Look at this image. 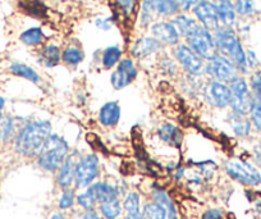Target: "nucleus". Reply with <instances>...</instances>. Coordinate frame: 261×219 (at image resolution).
<instances>
[{"mask_svg": "<svg viewBox=\"0 0 261 219\" xmlns=\"http://www.w3.org/2000/svg\"><path fill=\"white\" fill-rule=\"evenodd\" d=\"M214 39L218 53L232 60L236 67L238 68L240 73L243 75V73H247L250 70L247 67L246 52L233 27L222 26L214 32Z\"/></svg>", "mask_w": 261, "mask_h": 219, "instance_id": "obj_2", "label": "nucleus"}, {"mask_svg": "<svg viewBox=\"0 0 261 219\" xmlns=\"http://www.w3.org/2000/svg\"><path fill=\"white\" fill-rule=\"evenodd\" d=\"M154 198H155V200H156V203L160 204V205H162L163 208L167 210V214H168V216H169V219H178L177 210H175V206L173 205L172 199H170L169 196L164 192V191H162V190L155 191Z\"/></svg>", "mask_w": 261, "mask_h": 219, "instance_id": "obj_28", "label": "nucleus"}, {"mask_svg": "<svg viewBox=\"0 0 261 219\" xmlns=\"http://www.w3.org/2000/svg\"><path fill=\"white\" fill-rule=\"evenodd\" d=\"M120 105L117 102H108L100 108L99 122L104 127H115L120 120Z\"/></svg>", "mask_w": 261, "mask_h": 219, "instance_id": "obj_15", "label": "nucleus"}, {"mask_svg": "<svg viewBox=\"0 0 261 219\" xmlns=\"http://www.w3.org/2000/svg\"><path fill=\"white\" fill-rule=\"evenodd\" d=\"M246 59H247L248 69H256V67H257L258 64V60L257 58H256V54L252 52V50H248V52L246 53Z\"/></svg>", "mask_w": 261, "mask_h": 219, "instance_id": "obj_43", "label": "nucleus"}, {"mask_svg": "<svg viewBox=\"0 0 261 219\" xmlns=\"http://www.w3.org/2000/svg\"><path fill=\"white\" fill-rule=\"evenodd\" d=\"M62 60V52L55 44H47L40 52L39 62L47 68H53L59 64Z\"/></svg>", "mask_w": 261, "mask_h": 219, "instance_id": "obj_22", "label": "nucleus"}, {"mask_svg": "<svg viewBox=\"0 0 261 219\" xmlns=\"http://www.w3.org/2000/svg\"><path fill=\"white\" fill-rule=\"evenodd\" d=\"M158 136L160 140L164 141L165 143L174 148H180L183 141V132L178 126L173 125V123H164L158 130Z\"/></svg>", "mask_w": 261, "mask_h": 219, "instance_id": "obj_17", "label": "nucleus"}, {"mask_svg": "<svg viewBox=\"0 0 261 219\" xmlns=\"http://www.w3.org/2000/svg\"><path fill=\"white\" fill-rule=\"evenodd\" d=\"M162 42L158 39H155L154 36L141 37V39H139L135 42L130 53H132V57L136 58V59L144 60L159 53L162 50Z\"/></svg>", "mask_w": 261, "mask_h": 219, "instance_id": "obj_14", "label": "nucleus"}, {"mask_svg": "<svg viewBox=\"0 0 261 219\" xmlns=\"http://www.w3.org/2000/svg\"><path fill=\"white\" fill-rule=\"evenodd\" d=\"M228 175L245 186H257L261 183V175L252 164L245 160H229L225 164Z\"/></svg>", "mask_w": 261, "mask_h": 219, "instance_id": "obj_9", "label": "nucleus"}, {"mask_svg": "<svg viewBox=\"0 0 261 219\" xmlns=\"http://www.w3.org/2000/svg\"><path fill=\"white\" fill-rule=\"evenodd\" d=\"M255 159L256 163L261 167V143L255 148Z\"/></svg>", "mask_w": 261, "mask_h": 219, "instance_id": "obj_45", "label": "nucleus"}, {"mask_svg": "<svg viewBox=\"0 0 261 219\" xmlns=\"http://www.w3.org/2000/svg\"><path fill=\"white\" fill-rule=\"evenodd\" d=\"M201 219H223V214L219 209H210L202 214Z\"/></svg>", "mask_w": 261, "mask_h": 219, "instance_id": "obj_44", "label": "nucleus"}, {"mask_svg": "<svg viewBox=\"0 0 261 219\" xmlns=\"http://www.w3.org/2000/svg\"><path fill=\"white\" fill-rule=\"evenodd\" d=\"M99 175V159L96 155L89 154L79 160L76 165L74 182L77 187H87Z\"/></svg>", "mask_w": 261, "mask_h": 219, "instance_id": "obj_11", "label": "nucleus"}, {"mask_svg": "<svg viewBox=\"0 0 261 219\" xmlns=\"http://www.w3.org/2000/svg\"><path fill=\"white\" fill-rule=\"evenodd\" d=\"M228 123L238 137H247L250 135L252 122L246 114H240L232 110V113L228 115Z\"/></svg>", "mask_w": 261, "mask_h": 219, "instance_id": "obj_19", "label": "nucleus"}, {"mask_svg": "<svg viewBox=\"0 0 261 219\" xmlns=\"http://www.w3.org/2000/svg\"><path fill=\"white\" fill-rule=\"evenodd\" d=\"M193 13L197 21L209 31L215 32L222 27L219 16H218L217 6L209 0H199L193 7Z\"/></svg>", "mask_w": 261, "mask_h": 219, "instance_id": "obj_12", "label": "nucleus"}, {"mask_svg": "<svg viewBox=\"0 0 261 219\" xmlns=\"http://www.w3.org/2000/svg\"><path fill=\"white\" fill-rule=\"evenodd\" d=\"M144 219H167V210L158 203H149L144 206Z\"/></svg>", "mask_w": 261, "mask_h": 219, "instance_id": "obj_30", "label": "nucleus"}, {"mask_svg": "<svg viewBox=\"0 0 261 219\" xmlns=\"http://www.w3.org/2000/svg\"><path fill=\"white\" fill-rule=\"evenodd\" d=\"M68 142L62 136L51 133L42 146L41 152L39 153L37 163L42 169L47 172H54L62 167L64 160L68 157Z\"/></svg>", "mask_w": 261, "mask_h": 219, "instance_id": "obj_3", "label": "nucleus"}, {"mask_svg": "<svg viewBox=\"0 0 261 219\" xmlns=\"http://www.w3.org/2000/svg\"><path fill=\"white\" fill-rule=\"evenodd\" d=\"M172 23L174 25L175 30L178 31L179 36L185 37V39H188L200 27V25L195 19L186 16V14H178V16H175L173 18Z\"/></svg>", "mask_w": 261, "mask_h": 219, "instance_id": "obj_21", "label": "nucleus"}, {"mask_svg": "<svg viewBox=\"0 0 261 219\" xmlns=\"http://www.w3.org/2000/svg\"><path fill=\"white\" fill-rule=\"evenodd\" d=\"M95 25H96L97 29L102 30V31H109L113 27V21L112 18H97L95 21Z\"/></svg>", "mask_w": 261, "mask_h": 219, "instance_id": "obj_42", "label": "nucleus"}, {"mask_svg": "<svg viewBox=\"0 0 261 219\" xmlns=\"http://www.w3.org/2000/svg\"><path fill=\"white\" fill-rule=\"evenodd\" d=\"M139 69L136 67L134 58H123L115 67L114 72L110 76V82L115 90H122L129 86L136 80Z\"/></svg>", "mask_w": 261, "mask_h": 219, "instance_id": "obj_10", "label": "nucleus"}, {"mask_svg": "<svg viewBox=\"0 0 261 219\" xmlns=\"http://www.w3.org/2000/svg\"><path fill=\"white\" fill-rule=\"evenodd\" d=\"M115 4L124 16H130L136 7V0H115Z\"/></svg>", "mask_w": 261, "mask_h": 219, "instance_id": "obj_37", "label": "nucleus"}, {"mask_svg": "<svg viewBox=\"0 0 261 219\" xmlns=\"http://www.w3.org/2000/svg\"><path fill=\"white\" fill-rule=\"evenodd\" d=\"M115 219H117V218H115Z\"/></svg>", "mask_w": 261, "mask_h": 219, "instance_id": "obj_48", "label": "nucleus"}, {"mask_svg": "<svg viewBox=\"0 0 261 219\" xmlns=\"http://www.w3.org/2000/svg\"><path fill=\"white\" fill-rule=\"evenodd\" d=\"M85 219H100V218H99V214H97L94 209H91V210H87V213L85 214Z\"/></svg>", "mask_w": 261, "mask_h": 219, "instance_id": "obj_46", "label": "nucleus"}, {"mask_svg": "<svg viewBox=\"0 0 261 219\" xmlns=\"http://www.w3.org/2000/svg\"><path fill=\"white\" fill-rule=\"evenodd\" d=\"M217 11L220 23L224 27H233L236 23V9L230 0H217Z\"/></svg>", "mask_w": 261, "mask_h": 219, "instance_id": "obj_20", "label": "nucleus"}, {"mask_svg": "<svg viewBox=\"0 0 261 219\" xmlns=\"http://www.w3.org/2000/svg\"><path fill=\"white\" fill-rule=\"evenodd\" d=\"M74 203V193L73 191L69 190V188H65V191L63 192L62 198L59 200V208L60 209H68L73 205Z\"/></svg>", "mask_w": 261, "mask_h": 219, "instance_id": "obj_38", "label": "nucleus"}, {"mask_svg": "<svg viewBox=\"0 0 261 219\" xmlns=\"http://www.w3.org/2000/svg\"><path fill=\"white\" fill-rule=\"evenodd\" d=\"M160 64H162L164 72L167 73V75H169V76L177 73V64H175L174 60L170 59V58H164V59H162V63H160Z\"/></svg>", "mask_w": 261, "mask_h": 219, "instance_id": "obj_40", "label": "nucleus"}, {"mask_svg": "<svg viewBox=\"0 0 261 219\" xmlns=\"http://www.w3.org/2000/svg\"><path fill=\"white\" fill-rule=\"evenodd\" d=\"M151 34L155 39L159 40L162 44L175 46L179 44V34L175 30L174 25L168 21L155 22L151 26Z\"/></svg>", "mask_w": 261, "mask_h": 219, "instance_id": "obj_13", "label": "nucleus"}, {"mask_svg": "<svg viewBox=\"0 0 261 219\" xmlns=\"http://www.w3.org/2000/svg\"><path fill=\"white\" fill-rule=\"evenodd\" d=\"M84 52L79 46H67L62 52V60L67 65L76 67L84 60Z\"/></svg>", "mask_w": 261, "mask_h": 219, "instance_id": "obj_27", "label": "nucleus"}, {"mask_svg": "<svg viewBox=\"0 0 261 219\" xmlns=\"http://www.w3.org/2000/svg\"><path fill=\"white\" fill-rule=\"evenodd\" d=\"M122 49L117 45L113 46H108L107 49L102 52L101 55V64L105 69H112V68L117 67L118 63L122 59Z\"/></svg>", "mask_w": 261, "mask_h": 219, "instance_id": "obj_23", "label": "nucleus"}, {"mask_svg": "<svg viewBox=\"0 0 261 219\" xmlns=\"http://www.w3.org/2000/svg\"><path fill=\"white\" fill-rule=\"evenodd\" d=\"M4 104H6V100H4L3 98L0 96V120H2V115H3V108H4Z\"/></svg>", "mask_w": 261, "mask_h": 219, "instance_id": "obj_47", "label": "nucleus"}, {"mask_svg": "<svg viewBox=\"0 0 261 219\" xmlns=\"http://www.w3.org/2000/svg\"><path fill=\"white\" fill-rule=\"evenodd\" d=\"M229 87L230 91H232L230 109L236 113H240V114L248 115L253 102V95L251 92L250 85L243 77L238 76L234 81L230 82Z\"/></svg>", "mask_w": 261, "mask_h": 219, "instance_id": "obj_8", "label": "nucleus"}, {"mask_svg": "<svg viewBox=\"0 0 261 219\" xmlns=\"http://www.w3.org/2000/svg\"><path fill=\"white\" fill-rule=\"evenodd\" d=\"M173 57L187 75L202 76L205 60L196 54L188 44H177L173 49Z\"/></svg>", "mask_w": 261, "mask_h": 219, "instance_id": "obj_6", "label": "nucleus"}, {"mask_svg": "<svg viewBox=\"0 0 261 219\" xmlns=\"http://www.w3.org/2000/svg\"><path fill=\"white\" fill-rule=\"evenodd\" d=\"M155 13V0H144L141 6V14H140V25L142 27L149 26L152 22Z\"/></svg>", "mask_w": 261, "mask_h": 219, "instance_id": "obj_29", "label": "nucleus"}, {"mask_svg": "<svg viewBox=\"0 0 261 219\" xmlns=\"http://www.w3.org/2000/svg\"><path fill=\"white\" fill-rule=\"evenodd\" d=\"M174 2L177 3V6L179 7V11L187 12L190 11V9H192L199 0H174Z\"/></svg>", "mask_w": 261, "mask_h": 219, "instance_id": "obj_41", "label": "nucleus"}, {"mask_svg": "<svg viewBox=\"0 0 261 219\" xmlns=\"http://www.w3.org/2000/svg\"><path fill=\"white\" fill-rule=\"evenodd\" d=\"M51 135L49 120H34L21 128L16 138V150L23 157H35L41 152L47 137Z\"/></svg>", "mask_w": 261, "mask_h": 219, "instance_id": "obj_1", "label": "nucleus"}, {"mask_svg": "<svg viewBox=\"0 0 261 219\" xmlns=\"http://www.w3.org/2000/svg\"><path fill=\"white\" fill-rule=\"evenodd\" d=\"M233 6H234L236 13L242 17H250L255 12V3H253V0H234Z\"/></svg>", "mask_w": 261, "mask_h": 219, "instance_id": "obj_32", "label": "nucleus"}, {"mask_svg": "<svg viewBox=\"0 0 261 219\" xmlns=\"http://www.w3.org/2000/svg\"><path fill=\"white\" fill-rule=\"evenodd\" d=\"M77 200H79L80 205H81L84 209H86V210H91V209H94L95 204H96V201H95V199L92 198V195L89 192V191L81 193Z\"/></svg>", "mask_w": 261, "mask_h": 219, "instance_id": "obj_39", "label": "nucleus"}, {"mask_svg": "<svg viewBox=\"0 0 261 219\" xmlns=\"http://www.w3.org/2000/svg\"><path fill=\"white\" fill-rule=\"evenodd\" d=\"M9 70L13 73L14 76L26 79L29 80V81L34 82V84H39L40 82L39 73H37L32 67H30V65L27 64H23V63H13V64L9 67Z\"/></svg>", "mask_w": 261, "mask_h": 219, "instance_id": "obj_24", "label": "nucleus"}, {"mask_svg": "<svg viewBox=\"0 0 261 219\" xmlns=\"http://www.w3.org/2000/svg\"><path fill=\"white\" fill-rule=\"evenodd\" d=\"M124 209L127 210V214H137L140 211V196L137 192L128 193L124 200Z\"/></svg>", "mask_w": 261, "mask_h": 219, "instance_id": "obj_34", "label": "nucleus"}, {"mask_svg": "<svg viewBox=\"0 0 261 219\" xmlns=\"http://www.w3.org/2000/svg\"><path fill=\"white\" fill-rule=\"evenodd\" d=\"M250 119L252 122V125L255 126L256 130L258 132H261V100L253 98L252 105H251L250 109Z\"/></svg>", "mask_w": 261, "mask_h": 219, "instance_id": "obj_33", "label": "nucleus"}, {"mask_svg": "<svg viewBox=\"0 0 261 219\" xmlns=\"http://www.w3.org/2000/svg\"><path fill=\"white\" fill-rule=\"evenodd\" d=\"M100 211L107 219H115L120 215L122 206H120L119 201L115 199V200L109 201V203L100 204Z\"/></svg>", "mask_w": 261, "mask_h": 219, "instance_id": "obj_31", "label": "nucleus"}, {"mask_svg": "<svg viewBox=\"0 0 261 219\" xmlns=\"http://www.w3.org/2000/svg\"><path fill=\"white\" fill-rule=\"evenodd\" d=\"M76 154H72L67 157L64 163L62 164L58 175V183L60 187L63 188H69V186L74 182V175H76V165L79 160L76 159Z\"/></svg>", "mask_w": 261, "mask_h": 219, "instance_id": "obj_16", "label": "nucleus"}, {"mask_svg": "<svg viewBox=\"0 0 261 219\" xmlns=\"http://www.w3.org/2000/svg\"><path fill=\"white\" fill-rule=\"evenodd\" d=\"M204 75L209 77V80H217L229 85L240 76V70L232 60L224 55L218 54L212 60H207L204 67Z\"/></svg>", "mask_w": 261, "mask_h": 219, "instance_id": "obj_4", "label": "nucleus"}, {"mask_svg": "<svg viewBox=\"0 0 261 219\" xmlns=\"http://www.w3.org/2000/svg\"><path fill=\"white\" fill-rule=\"evenodd\" d=\"M250 89L253 98L261 100V72H255L250 79Z\"/></svg>", "mask_w": 261, "mask_h": 219, "instance_id": "obj_36", "label": "nucleus"}, {"mask_svg": "<svg viewBox=\"0 0 261 219\" xmlns=\"http://www.w3.org/2000/svg\"><path fill=\"white\" fill-rule=\"evenodd\" d=\"M202 96L206 100L209 105L217 109H225L230 107L232 103V91L228 84L217 81V80H209L202 86Z\"/></svg>", "mask_w": 261, "mask_h": 219, "instance_id": "obj_7", "label": "nucleus"}, {"mask_svg": "<svg viewBox=\"0 0 261 219\" xmlns=\"http://www.w3.org/2000/svg\"><path fill=\"white\" fill-rule=\"evenodd\" d=\"M90 193L92 195V198L95 199V201L99 204H104V203H109V201L115 200L118 196L117 190L113 186L108 185V183L104 182H97L94 183V185L90 186L87 188Z\"/></svg>", "mask_w": 261, "mask_h": 219, "instance_id": "obj_18", "label": "nucleus"}, {"mask_svg": "<svg viewBox=\"0 0 261 219\" xmlns=\"http://www.w3.org/2000/svg\"><path fill=\"white\" fill-rule=\"evenodd\" d=\"M187 42L191 49L204 60H212L215 55L219 54L217 45H215L214 35L212 34V31L202 27L201 25L188 37Z\"/></svg>", "mask_w": 261, "mask_h": 219, "instance_id": "obj_5", "label": "nucleus"}, {"mask_svg": "<svg viewBox=\"0 0 261 219\" xmlns=\"http://www.w3.org/2000/svg\"><path fill=\"white\" fill-rule=\"evenodd\" d=\"M45 35L40 27H32L21 35V41L27 46H39L42 44Z\"/></svg>", "mask_w": 261, "mask_h": 219, "instance_id": "obj_26", "label": "nucleus"}, {"mask_svg": "<svg viewBox=\"0 0 261 219\" xmlns=\"http://www.w3.org/2000/svg\"><path fill=\"white\" fill-rule=\"evenodd\" d=\"M14 133V120L13 118H4L0 120V141H7Z\"/></svg>", "mask_w": 261, "mask_h": 219, "instance_id": "obj_35", "label": "nucleus"}, {"mask_svg": "<svg viewBox=\"0 0 261 219\" xmlns=\"http://www.w3.org/2000/svg\"><path fill=\"white\" fill-rule=\"evenodd\" d=\"M179 12V7L174 0H155V13L159 17H174Z\"/></svg>", "mask_w": 261, "mask_h": 219, "instance_id": "obj_25", "label": "nucleus"}]
</instances>
